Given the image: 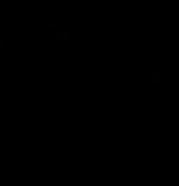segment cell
I'll list each match as a JSON object with an SVG mask.
<instances>
[{
  "label": "cell",
  "instance_id": "obj_1",
  "mask_svg": "<svg viewBox=\"0 0 179 186\" xmlns=\"http://www.w3.org/2000/svg\"><path fill=\"white\" fill-rule=\"evenodd\" d=\"M68 37H69V31H68V29H62V31H59L57 35H55V39H57V40H61V39L66 40Z\"/></svg>",
  "mask_w": 179,
  "mask_h": 186
},
{
  "label": "cell",
  "instance_id": "obj_2",
  "mask_svg": "<svg viewBox=\"0 0 179 186\" xmlns=\"http://www.w3.org/2000/svg\"><path fill=\"white\" fill-rule=\"evenodd\" d=\"M58 25V20L57 18H54V20H50L48 24H47V29H55Z\"/></svg>",
  "mask_w": 179,
  "mask_h": 186
},
{
  "label": "cell",
  "instance_id": "obj_3",
  "mask_svg": "<svg viewBox=\"0 0 179 186\" xmlns=\"http://www.w3.org/2000/svg\"><path fill=\"white\" fill-rule=\"evenodd\" d=\"M151 81H153V83H161V81H162V76L160 75V73H154L153 77H151Z\"/></svg>",
  "mask_w": 179,
  "mask_h": 186
},
{
  "label": "cell",
  "instance_id": "obj_4",
  "mask_svg": "<svg viewBox=\"0 0 179 186\" xmlns=\"http://www.w3.org/2000/svg\"><path fill=\"white\" fill-rule=\"evenodd\" d=\"M0 48H2V42H0Z\"/></svg>",
  "mask_w": 179,
  "mask_h": 186
}]
</instances>
